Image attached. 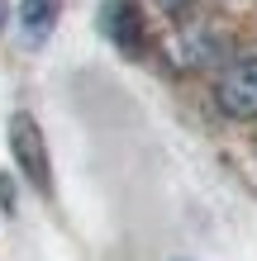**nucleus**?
<instances>
[{
	"instance_id": "4",
	"label": "nucleus",
	"mask_w": 257,
	"mask_h": 261,
	"mask_svg": "<svg viewBox=\"0 0 257 261\" xmlns=\"http://www.w3.org/2000/svg\"><path fill=\"white\" fill-rule=\"evenodd\" d=\"M57 14H62V0H19V34L24 43H48L57 29Z\"/></svg>"
},
{
	"instance_id": "3",
	"label": "nucleus",
	"mask_w": 257,
	"mask_h": 261,
	"mask_svg": "<svg viewBox=\"0 0 257 261\" xmlns=\"http://www.w3.org/2000/svg\"><path fill=\"white\" fill-rule=\"evenodd\" d=\"M215 105L229 119H257V62H233L215 81Z\"/></svg>"
},
{
	"instance_id": "7",
	"label": "nucleus",
	"mask_w": 257,
	"mask_h": 261,
	"mask_svg": "<svg viewBox=\"0 0 257 261\" xmlns=\"http://www.w3.org/2000/svg\"><path fill=\"white\" fill-rule=\"evenodd\" d=\"M157 5H162V10H167V14H186V10L195 5V0H157Z\"/></svg>"
},
{
	"instance_id": "6",
	"label": "nucleus",
	"mask_w": 257,
	"mask_h": 261,
	"mask_svg": "<svg viewBox=\"0 0 257 261\" xmlns=\"http://www.w3.org/2000/svg\"><path fill=\"white\" fill-rule=\"evenodd\" d=\"M0 209H5V214H14V180H10L5 171H0Z\"/></svg>"
},
{
	"instance_id": "1",
	"label": "nucleus",
	"mask_w": 257,
	"mask_h": 261,
	"mask_svg": "<svg viewBox=\"0 0 257 261\" xmlns=\"http://www.w3.org/2000/svg\"><path fill=\"white\" fill-rule=\"evenodd\" d=\"M10 152L29 186L38 195H53V157H48V138H43L34 114H24V110L10 114Z\"/></svg>"
},
{
	"instance_id": "5",
	"label": "nucleus",
	"mask_w": 257,
	"mask_h": 261,
	"mask_svg": "<svg viewBox=\"0 0 257 261\" xmlns=\"http://www.w3.org/2000/svg\"><path fill=\"white\" fill-rule=\"evenodd\" d=\"M176 53H181V57H176L181 67H205L209 57H219V43L209 38V34H186V38H181V48H176Z\"/></svg>"
},
{
	"instance_id": "2",
	"label": "nucleus",
	"mask_w": 257,
	"mask_h": 261,
	"mask_svg": "<svg viewBox=\"0 0 257 261\" xmlns=\"http://www.w3.org/2000/svg\"><path fill=\"white\" fill-rule=\"evenodd\" d=\"M100 34L124 57H143V48H148V19H143V10L133 0H110L100 10Z\"/></svg>"
},
{
	"instance_id": "8",
	"label": "nucleus",
	"mask_w": 257,
	"mask_h": 261,
	"mask_svg": "<svg viewBox=\"0 0 257 261\" xmlns=\"http://www.w3.org/2000/svg\"><path fill=\"white\" fill-rule=\"evenodd\" d=\"M10 24V0H0V29Z\"/></svg>"
}]
</instances>
